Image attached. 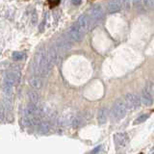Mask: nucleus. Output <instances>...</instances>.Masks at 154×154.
<instances>
[{
  "mask_svg": "<svg viewBox=\"0 0 154 154\" xmlns=\"http://www.w3.org/2000/svg\"><path fill=\"white\" fill-rule=\"evenodd\" d=\"M128 142H129V137L127 133L119 132V133H116L114 135V143L117 149L125 147L127 146Z\"/></svg>",
  "mask_w": 154,
  "mask_h": 154,
  "instance_id": "0eeeda50",
  "label": "nucleus"
},
{
  "mask_svg": "<svg viewBox=\"0 0 154 154\" xmlns=\"http://www.w3.org/2000/svg\"><path fill=\"white\" fill-rule=\"evenodd\" d=\"M97 154H104L103 152H99V153H97Z\"/></svg>",
  "mask_w": 154,
  "mask_h": 154,
  "instance_id": "6ab92c4d",
  "label": "nucleus"
},
{
  "mask_svg": "<svg viewBox=\"0 0 154 154\" xmlns=\"http://www.w3.org/2000/svg\"><path fill=\"white\" fill-rule=\"evenodd\" d=\"M19 80H20V72L17 69H10L6 71L2 84L4 98L12 99L14 89L18 85Z\"/></svg>",
  "mask_w": 154,
  "mask_h": 154,
  "instance_id": "7ed1b4c3",
  "label": "nucleus"
},
{
  "mask_svg": "<svg viewBox=\"0 0 154 154\" xmlns=\"http://www.w3.org/2000/svg\"><path fill=\"white\" fill-rule=\"evenodd\" d=\"M51 66L52 63L48 54V50H46L45 47H41L34 57L31 74H35L45 79Z\"/></svg>",
  "mask_w": 154,
  "mask_h": 154,
  "instance_id": "f257e3e1",
  "label": "nucleus"
},
{
  "mask_svg": "<svg viewBox=\"0 0 154 154\" xmlns=\"http://www.w3.org/2000/svg\"><path fill=\"white\" fill-rule=\"evenodd\" d=\"M124 102H125V105H126L127 109L135 110V109L139 108V106L141 105L142 101H141V97H139L137 94L129 93L127 94H125Z\"/></svg>",
  "mask_w": 154,
  "mask_h": 154,
  "instance_id": "423d86ee",
  "label": "nucleus"
},
{
  "mask_svg": "<svg viewBox=\"0 0 154 154\" xmlns=\"http://www.w3.org/2000/svg\"><path fill=\"white\" fill-rule=\"evenodd\" d=\"M101 148H102V146H98L97 147H95L93 151H91V154H97V153H99L100 152V150H101Z\"/></svg>",
  "mask_w": 154,
  "mask_h": 154,
  "instance_id": "f3484780",
  "label": "nucleus"
},
{
  "mask_svg": "<svg viewBox=\"0 0 154 154\" xmlns=\"http://www.w3.org/2000/svg\"><path fill=\"white\" fill-rule=\"evenodd\" d=\"M108 119V110L106 107L100 108L97 113V122L99 124H105Z\"/></svg>",
  "mask_w": 154,
  "mask_h": 154,
  "instance_id": "ddd939ff",
  "label": "nucleus"
},
{
  "mask_svg": "<svg viewBox=\"0 0 154 154\" xmlns=\"http://www.w3.org/2000/svg\"><path fill=\"white\" fill-rule=\"evenodd\" d=\"M127 112V107L125 105V102L123 99H118L115 101L113 104L112 111H111V116L112 119L115 122H119L120 119H122Z\"/></svg>",
  "mask_w": 154,
  "mask_h": 154,
  "instance_id": "20e7f679",
  "label": "nucleus"
},
{
  "mask_svg": "<svg viewBox=\"0 0 154 154\" xmlns=\"http://www.w3.org/2000/svg\"><path fill=\"white\" fill-rule=\"evenodd\" d=\"M31 22H32V24H35L37 22V14L34 10L32 11V14H31Z\"/></svg>",
  "mask_w": 154,
  "mask_h": 154,
  "instance_id": "dca6fc26",
  "label": "nucleus"
},
{
  "mask_svg": "<svg viewBox=\"0 0 154 154\" xmlns=\"http://www.w3.org/2000/svg\"><path fill=\"white\" fill-rule=\"evenodd\" d=\"M104 8L102 7V5L100 4H95L93 7L90 9L88 16L90 17L91 23H95L98 22L99 20L103 18L104 17Z\"/></svg>",
  "mask_w": 154,
  "mask_h": 154,
  "instance_id": "39448f33",
  "label": "nucleus"
},
{
  "mask_svg": "<svg viewBox=\"0 0 154 154\" xmlns=\"http://www.w3.org/2000/svg\"><path fill=\"white\" fill-rule=\"evenodd\" d=\"M71 3L74 4V5H79L81 3V1H74V0H73V1H71Z\"/></svg>",
  "mask_w": 154,
  "mask_h": 154,
  "instance_id": "a211bd4d",
  "label": "nucleus"
},
{
  "mask_svg": "<svg viewBox=\"0 0 154 154\" xmlns=\"http://www.w3.org/2000/svg\"><path fill=\"white\" fill-rule=\"evenodd\" d=\"M118 154H122V153H118Z\"/></svg>",
  "mask_w": 154,
  "mask_h": 154,
  "instance_id": "aec40b11",
  "label": "nucleus"
},
{
  "mask_svg": "<svg viewBox=\"0 0 154 154\" xmlns=\"http://www.w3.org/2000/svg\"><path fill=\"white\" fill-rule=\"evenodd\" d=\"M45 78H42V77L38 75L31 74L29 76V84L35 90H41L43 87V85H45Z\"/></svg>",
  "mask_w": 154,
  "mask_h": 154,
  "instance_id": "1a4fd4ad",
  "label": "nucleus"
},
{
  "mask_svg": "<svg viewBox=\"0 0 154 154\" xmlns=\"http://www.w3.org/2000/svg\"><path fill=\"white\" fill-rule=\"evenodd\" d=\"M24 56H25V54H24L23 52L17 51V52H14L13 53L12 58H13V60H14V61H20V60L23 59Z\"/></svg>",
  "mask_w": 154,
  "mask_h": 154,
  "instance_id": "2eb2a0df",
  "label": "nucleus"
},
{
  "mask_svg": "<svg viewBox=\"0 0 154 154\" xmlns=\"http://www.w3.org/2000/svg\"><path fill=\"white\" fill-rule=\"evenodd\" d=\"M133 8H136L140 11H149L154 9L153 0H137L133 1Z\"/></svg>",
  "mask_w": 154,
  "mask_h": 154,
  "instance_id": "6e6552de",
  "label": "nucleus"
},
{
  "mask_svg": "<svg viewBox=\"0 0 154 154\" xmlns=\"http://www.w3.org/2000/svg\"><path fill=\"white\" fill-rule=\"evenodd\" d=\"M141 101L142 103L144 105V106H147V107H149V106H151L153 104V97H152V94H150V91H149L146 88H144L141 91Z\"/></svg>",
  "mask_w": 154,
  "mask_h": 154,
  "instance_id": "9d476101",
  "label": "nucleus"
},
{
  "mask_svg": "<svg viewBox=\"0 0 154 154\" xmlns=\"http://www.w3.org/2000/svg\"><path fill=\"white\" fill-rule=\"evenodd\" d=\"M124 8H125V1H122V0H113V1H110L108 4L109 13L119 12Z\"/></svg>",
  "mask_w": 154,
  "mask_h": 154,
  "instance_id": "9b49d317",
  "label": "nucleus"
},
{
  "mask_svg": "<svg viewBox=\"0 0 154 154\" xmlns=\"http://www.w3.org/2000/svg\"><path fill=\"white\" fill-rule=\"evenodd\" d=\"M149 118V115L148 114H142V115H140L139 117L134 120V124L135 125H137V124H140V123H143L146 120Z\"/></svg>",
  "mask_w": 154,
  "mask_h": 154,
  "instance_id": "4468645a",
  "label": "nucleus"
},
{
  "mask_svg": "<svg viewBox=\"0 0 154 154\" xmlns=\"http://www.w3.org/2000/svg\"><path fill=\"white\" fill-rule=\"evenodd\" d=\"M85 120H84V116L82 115H72L70 119H69V124L71 125L73 128H78L84 124Z\"/></svg>",
  "mask_w": 154,
  "mask_h": 154,
  "instance_id": "f8f14e48",
  "label": "nucleus"
},
{
  "mask_svg": "<svg viewBox=\"0 0 154 154\" xmlns=\"http://www.w3.org/2000/svg\"><path fill=\"white\" fill-rule=\"evenodd\" d=\"M91 20L87 14H83L77 18V20L71 24L69 28V37L72 41L80 42L90 27Z\"/></svg>",
  "mask_w": 154,
  "mask_h": 154,
  "instance_id": "f03ea898",
  "label": "nucleus"
}]
</instances>
